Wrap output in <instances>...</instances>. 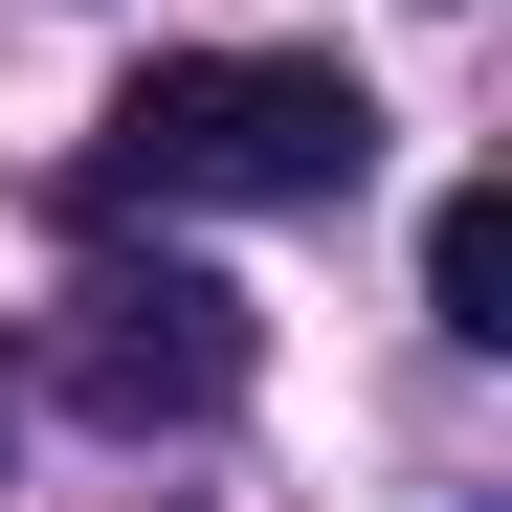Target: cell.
<instances>
[{"instance_id":"cell-1","label":"cell","mask_w":512,"mask_h":512,"mask_svg":"<svg viewBox=\"0 0 512 512\" xmlns=\"http://www.w3.org/2000/svg\"><path fill=\"white\" fill-rule=\"evenodd\" d=\"M379 156V90L357 67H312V45H156L112 134H90V179L112 201H334Z\"/></svg>"},{"instance_id":"cell-2","label":"cell","mask_w":512,"mask_h":512,"mask_svg":"<svg viewBox=\"0 0 512 512\" xmlns=\"http://www.w3.org/2000/svg\"><path fill=\"white\" fill-rule=\"evenodd\" d=\"M67 379H90V423H223L245 401V290L223 268H90L67 290Z\"/></svg>"},{"instance_id":"cell-3","label":"cell","mask_w":512,"mask_h":512,"mask_svg":"<svg viewBox=\"0 0 512 512\" xmlns=\"http://www.w3.org/2000/svg\"><path fill=\"white\" fill-rule=\"evenodd\" d=\"M423 312H446L468 357H490V334H512V201H490V179H468L446 223H423Z\"/></svg>"},{"instance_id":"cell-4","label":"cell","mask_w":512,"mask_h":512,"mask_svg":"<svg viewBox=\"0 0 512 512\" xmlns=\"http://www.w3.org/2000/svg\"><path fill=\"white\" fill-rule=\"evenodd\" d=\"M0 446H23V379H0Z\"/></svg>"}]
</instances>
